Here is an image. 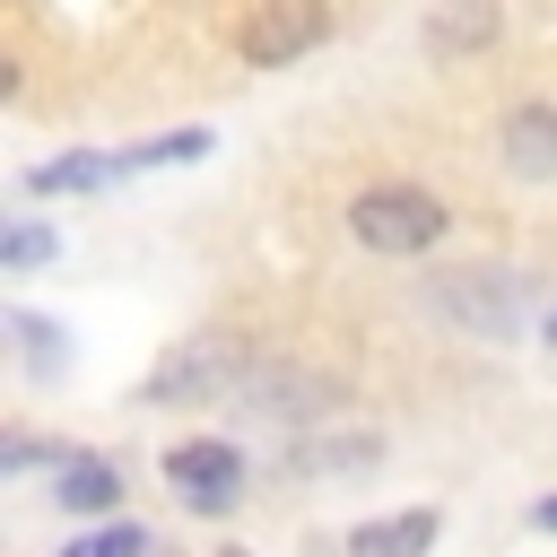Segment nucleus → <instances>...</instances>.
Segmentation results:
<instances>
[{"label": "nucleus", "mask_w": 557, "mask_h": 557, "mask_svg": "<svg viewBox=\"0 0 557 557\" xmlns=\"http://www.w3.org/2000/svg\"><path fill=\"white\" fill-rule=\"evenodd\" d=\"M444 226H453V209H444L435 191H418V183H374V191H357V200H348V235H357L366 252H383V261L435 252V244H444Z\"/></svg>", "instance_id": "1"}, {"label": "nucleus", "mask_w": 557, "mask_h": 557, "mask_svg": "<svg viewBox=\"0 0 557 557\" xmlns=\"http://www.w3.org/2000/svg\"><path fill=\"white\" fill-rule=\"evenodd\" d=\"M244 374H252V348H244L235 331H191V339H174V348L157 357L148 400H157V409H209V400H226Z\"/></svg>", "instance_id": "2"}, {"label": "nucleus", "mask_w": 557, "mask_h": 557, "mask_svg": "<svg viewBox=\"0 0 557 557\" xmlns=\"http://www.w3.org/2000/svg\"><path fill=\"white\" fill-rule=\"evenodd\" d=\"M322 35H331V0H261V9L244 17L235 52H244L252 70H287V61H305Z\"/></svg>", "instance_id": "3"}, {"label": "nucleus", "mask_w": 557, "mask_h": 557, "mask_svg": "<svg viewBox=\"0 0 557 557\" xmlns=\"http://www.w3.org/2000/svg\"><path fill=\"white\" fill-rule=\"evenodd\" d=\"M165 487H174L191 513H226V505L244 496V453L218 444V435H191V444L165 453Z\"/></svg>", "instance_id": "4"}, {"label": "nucleus", "mask_w": 557, "mask_h": 557, "mask_svg": "<svg viewBox=\"0 0 557 557\" xmlns=\"http://www.w3.org/2000/svg\"><path fill=\"white\" fill-rule=\"evenodd\" d=\"M435 305H444L461 331L505 339V331L522 322V278H513V270H444V278H435Z\"/></svg>", "instance_id": "5"}, {"label": "nucleus", "mask_w": 557, "mask_h": 557, "mask_svg": "<svg viewBox=\"0 0 557 557\" xmlns=\"http://www.w3.org/2000/svg\"><path fill=\"white\" fill-rule=\"evenodd\" d=\"M505 35V0H435V17L418 26V52L435 70H461L470 52H487Z\"/></svg>", "instance_id": "6"}, {"label": "nucleus", "mask_w": 557, "mask_h": 557, "mask_svg": "<svg viewBox=\"0 0 557 557\" xmlns=\"http://www.w3.org/2000/svg\"><path fill=\"white\" fill-rule=\"evenodd\" d=\"M496 157L513 183H557V104H513L496 122Z\"/></svg>", "instance_id": "7"}, {"label": "nucleus", "mask_w": 557, "mask_h": 557, "mask_svg": "<svg viewBox=\"0 0 557 557\" xmlns=\"http://www.w3.org/2000/svg\"><path fill=\"white\" fill-rule=\"evenodd\" d=\"M435 531H444V513H435V505H409V513L357 522V531H348V557H426Z\"/></svg>", "instance_id": "8"}, {"label": "nucleus", "mask_w": 557, "mask_h": 557, "mask_svg": "<svg viewBox=\"0 0 557 557\" xmlns=\"http://www.w3.org/2000/svg\"><path fill=\"white\" fill-rule=\"evenodd\" d=\"M52 496H61L70 513H113V505H122V479H113V461H96V453H61Z\"/></svg>", "instance_id": "9"}, {"label": "nucleus", "mask_w": 557, "mask_h": 557, "mask_svg": "<svg viewBox=\"0 0 557 557\" xmlns=\"http://www.w3.org/2000/svg\"><path fill=\"white\" fill-rule=\"evenodd\" d=\"M252 400H261V409H278V418H296V426H305V418H322V409H331V400H339V383H331V374H270V383H261V392H252Z\"/></svg>", "instance_id": "10"}, {"label": "nucleus", "mask_w": 557, "mask_h": 557, "mask_svg": "<svg viewBox=\"0 0 557 557\" xmlns=\"http://www.w3.org/2000/svg\"><path fill=\"white\" fill-rule=\"evenodd\" d=\"M209 148H218V131L183 122V131H157V139H139V148H122V174H148V165H191V157H209Z\"/></svg>", "instance_id": "11"}, {"label": "nucleus", "mask_w": 557, "mask_h": 557, "mask_svg": "<svg viewBox=\"0 0 557 557\" xmlns=\"http://www.w3.org/2000/svg\"><path fill=\"white\" fill-rule=\"evenodd\" d=\"M374 461H383L374 435H322V444H296V453H287L296 479H313V470H374Z\"/></svg>", "instance_id": "12"}, {"label": "nucleus", "mask_w": 557, "mask_h": 557, "mask_svg": "<svg viewBox=\"0 0 557 557\" xmlns=\"http://www.w3.org/2000/svg\"><path fill=\"white\" fill-rule=\"evenodd\" d=\"M122 174V157H44L26 183L35 191H96V183H113Z\"/></svg>", "instance_id": "13"}, {"label": "nucleus", "mask_w": 557, "mask_h": 557, "mask_svg": "<svg viewBox=\"0 0 557 557\" xmlns=\"http://www.w3.org/2000/svg\"><path fill=\"white\" fill-rule=\"evenodd\" d=\"M9 331L26 339V366H35V374H61V348H70V339H61V331H52L44 313H26V305H9Z\"/></svg>", "instance_id": "14"}, {"label": "nucleus", "mask_w": 557, "mask_h": 557, "mask_svg": "<svg viewBox=\"0 0 557 557\" xmlns=\"http://www.w3.org/2000/svg\"><path fill=\"white\" fill-rule=\"evenodd\" d=\"M139 548H157L139 522H113V531H87V540H70L61 557H139Z\"/></svg>", "instance_id": "15"}, {"label": "nucleus", "mask_w": 557, "mask_h": 557, "mask_svg": "<svg viewBox=\"0 0 557 557\" xmlns=\"http://www.w3.org/2000/svg\"><path fill=\"white\" fill-rule=\"evenodd\" d=\"M0 261H9V270H44V261H52V226H35V218L9 226V235H0Z\"/></svg>", "instance_id": "16"}, {"label": "nucleus", "mask_w": 557, "mask_h": 557, "mask_svg": "<svg viewBox=\"0 0 557 557\" xmlns=\"http://www.w3.org/2000/svg\"><path fill=\"white\" fill-rule=\"evenodd\" d=\"M531 531H557V496H540V505H531Z\"/></svg>", "instance_id": "17"}, {"label": "nucleus", "mask_w": 557, "mask_h": 557, "mask_svg": "<svg viewBox=\"0 0 557 557\" xmlns=\"http://www.w3.org/2000/svg\"><path fill=\"white\" fill-rule=\"evenodd\" d=\"M540 331H548V348H557V305H548V322H540Z\"/></svg>", "instance_id": "18"}, {"label": "nucleus", "mask_w": 557, "mask_h": 557, "mask_svg": "<svg viewBox=\"0 0 557 557\" xmlns=\"http://www.w3.org/2000/svg\"><path fill=\"white\" fill-rule=\"evenodd\" d=\"M139 557H174V548H139Z\"/></svg>", "instance_id": "19"}, {"label": "nucleus", "mask_w": 557, "mask_h": 557, "mask_svg": "<svg viewBox=\"0 0 557 557\" xmlns=\"http://www.w3.org/2000/svg\"><path fill=\"white\" fill-rule=\"evenodd\" d=\"M226 557H244V548H226Z\"/></svg>", "instance_id": "20"}]
</instances>
